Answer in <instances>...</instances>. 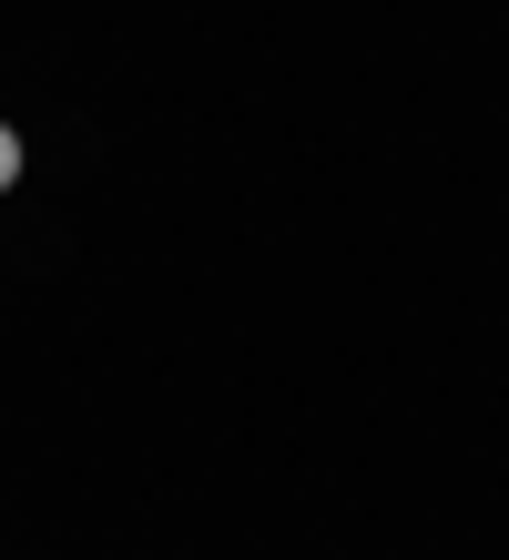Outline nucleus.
<instances>
[{
	"instance_id": "obj_1",
	"label": "nucleus",
	"mask_w": 509,
	"mask_h": 560,
	"mask_svg": "<svg viewBox=\"0 0 509 560\" xmlns=\"http://www.w3.org/2000/svg\"><path fill=\"white\" fill-rule=\"evenodd\" d=\"M11 184H21V133L0 122V194H11Z\"/></svg>"
}]
</instances>
